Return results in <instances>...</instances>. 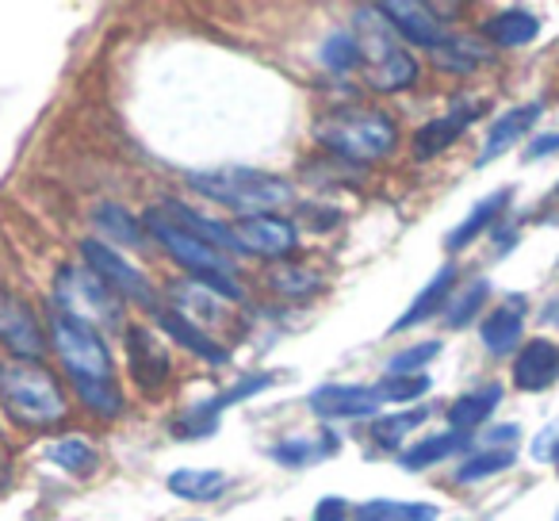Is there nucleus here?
Returning a JSON list of instances; mask_svg holds the SVG:
<instances>
[{"instance_id": "8", "label": "nucleus", "mask_w": 559, "mask_h": 521, "mask_svg": "<svg viewBox=\"0 0 559 521\" xmlns=\"http://www.w3.org/2000/svg\"><path fill=\"white\" fill-rule=\"evenodd\" d=\"M81 257H85V269H93L123 304L157 307V292H154V284H150V276L139 273V269H134L123 253H116L108 241L85 238L81 241Z\"/></svg>"}, {"instance_id": "29", "label": "nucleus", "mask_w": 559, "mask_h": 521, "mask_svg": "<svg viewBox=\"0 0 559 521\" xmlns=\"http://www.w3.org/2000/svg\"><path fill=\"white\" fill-rule=\"evenodd\" d=\"M96 226H100L111 241H119V246H127V249L146 246V234H142L139 218L127 208H119V203H100V208H96Z\"/></svg>"}, {"instance_id": "41", "label": "nucleus", "mask_w": 559, "mask_h": 521, "mask_svg": "<svg viewBox=\"0 0 559 521\" xmlns=\"http://www.w3.org/2000/svg\"><path fill=\"white\" fill-rule=\"evenodd\" d=\"M548 154H559V131L556 134H540V139H533L525 146L528 162H536V157H548Z\"/></svg>"}, {"instance_id": "36", "label": "nucleus", "mask_w": 559, "mask_h": 521, "mask_svg": "<svg viewBox=\"0 0 559 521\" xmlns=\"http://www.w3.org/2000/svg\"><path fill=\"white\" fill-rule=\"evenodd\" d=\"M81 395V403L96 414V418H119L123 414V395L116 383H73Z\"/></svg>"}, {"instance_id": "21", "label": "nucleus", "mask_w": 559, "mask_h": 521, "mask_svg": "<svg viewBox=\"0 0 559 521\" xmlns=\"http://www.w3.org/2000/svg\"><path fill=\"white\" fill-rule=\"evenodd\" d=\"M342 449V437L337 434H304V437H288V441H276L272 445V460L284 467H311V464H322L330 460L334 452Z\"/></svg>"}, {"instance_id": "32", "label": "nucleus", "mask_w": 559, "mask_h": 521, "mask_svg": "<svg viewBox=\"0 0 559 521\" xmlns=\"http://www.w3.org/2000/svg\"><path fill=\"white\" fill-rule=\"evenodd\" d=\"M487 296H490V281H472L464 292H456V296L449 299V307H444V327L449 330H464L467 322H475V315L487 307Z\"/></svg>"}, {"instance_id": "45", "label": "nucleus", "mask_w": 559, "mask_h": 521, "mask_svg": "<svg viewBox=\"0 0 559 521\" xmlns=\"http://www.w3.org/2000/svg\"><path fill=\"white\" fill-rule=\"evenodd\" d=\"M556 521H559V518H556Z\"/></svg>"}, {"instance_id": "14", "label": "nucleus", "mask_w": 559, "mask_h": 521, "mask_svg": "<svg viewBox=\"0 0 559 521\" xmlns=\"http://www.w3.org/2000/svg\"><path fill=\"white\" fill-rule=\"evenodd\" d=\"M311 411L319 418H376L383 406L380 388H365V383H326V388L311 391Z\"/></svg>"}, {"instance_id": "37", "label": "nucleus", "mask_w": 559, "mask_h": 521, "mask_svg": "<svg viewBox=\"0 0 559 521\" xmlns=\"http://www.w3.org/2000/svg\"><path fill=\"white\" fill-rule=\"evenodd\" d=\"M437 353H441V342H418L411 345V350L395 353L388 365V376H421V368L429 365V360H437Z\"/></svg>"}, {"instance_id": "25", "label": "nucleus", "mask_w": 559, "mask_h": 521, "mask_svg": "<svg viewBox=\"0 0 559 521\" xmlns=\"http://www.w3.org/2000/svg\"><path fill=\"white\" fill-rule=\"evenodd\" d=\"M498 403H502V383H483V388H475V391H464V395L449 406L452 429L467 434V429L483 426V422L498 411Z\"/></svg>"}, {"instance_id": "3", "label": "nucleus", "mask_w": 559, "mask_h": 521, "mask_svg": "<svg viewBox=\"0 0 559 521\" xmlns=\"http://www.w3.org/2000/svg\"><path fill=\"white\" fill-rule=\"evenodd\" d=\"M357 47L365 58V78L372 93H403L418 81V62L403 47L395 27L380 16V9L357 12Z\"/></svg>"}, {"instance_id": "5", "label": "nucleus", "mask_w": 559, "mask_h": 521, "mask_svg": "<svg viewBox=\"0 0 559 521\" xmlns=\"http://www.w3.org/2000/svg\"><path fill=\"white\" fill-rule=\"evenodd\" d=\"M319 142L357 165L383 162L399 146V127L376 108H345L319 123Z\"/></svg>"}, {"instance_id": "23", "label": "nucleus", "mask_w": 559, "mask_h": 521, "mask_svg": "<svg viewBox=\"0 0 559 521\" xmlns=\"http://www.w3.org/2000/svg\"><path fill=\"white\" fill-rule=\"evenodd\" d=\"M483 35H487L495 47L513 50V47H525V43H533L536 35H540V20L525 9H506L483 24Z\"/></svg>"}, {"instance_id": "38", "label": "nucleus", "mask_w": 559, "mask_h": 521, "mask_svg": "<svg viewBox=\"0 0 559 521\" xmlns=\"http://www.w3.org/2000/svg\"><path fill=\"white\" fill-rule=\"evenodd\" d=\"M383 395V403H414L429 391V376H388L383 383H376Z\"/></svg>"}, {"instance_id": "1", "label": "nucleus", "mask_w": 559, "mask_h": 521, "mask_svg": "<svg viewBox=\"0 0 559 521\" xmlns=\"http://www.w3.org/2000/svg\"><path fill=\"white\" fill-rule=\"evenodd\" d=\"M0 406L16 426L27 429H50L66 418L58 376L32 360H0Z\"/></svg>"}, {"instance_id": "15", "label": "nucleus", "mask_w": 559, "mask_h": 521, "mask_svg": "<svg viewBox=\"0 0 559 521\" xmlns=\"http://www.w3.org/2000/svg\"><path fill=\"white\" fill-rule=\"evenodd\" d=\"M479 116H483V104L479 100H464V104H456L452 111H444V116L429 119V123L414 134V157H418V162H429L433 154L449 150L452 142H456Z\"/></svg>"}, {"instance_id": "9", "label": "nucleus", "mask_w": 559, "mask_h": 521, "mask_svg": "<svg viewBox=\"0 0 559 521\" xmlns=\"http://www.w3.org/2000/svg\"><path fill=\"white\" fill-rule=\"evenodd\" d=\"M0 345L16 360H32V365H43V353H47V338L35 311L9 292H0Z\"/></svg>"}, {"instance_id": "31", "label": "nucleus", "mask_w": 559, "mask_h": 521, "mask_svg": "<svg viewBox=\"0 0 559 521\" xmlns=\"http://www.w3.org/2000/svg\"><path fill=\"white\" fill-rule=\"evenodd\" d=\"M426 418H429L426 406H414V411L388 414V418H376V422H372V441L380 445V449L395 452V449H403L406 434H414V429H418Z\"/></svg>"}, {"instance_id": "10", "label": "nucleus", "mask_w": 559, "mask_h": 521, "mask_svg": "<svg viewBox=\"0 0 559 521\" xmlns=\"http://www.w3.org/2000/svg\"><path fill=\"white\" fill-rule=\"evenodd\" d=\"M269 383H276V376H272V372L246 376V380L234 383V388L223 391V395H211V399H203V403L188 406V411L180 414L177 422H173V434H177V437H207V434H215V429H218V414H223L226 406L241 403V399L261 395Z\"/></svg>"}, {"instance_id": "7", "label": "nucleus", "mask_w": 559, "mask_h": 521, "mask_svg": "<svg viewBox=\"0 0 559 521\" xmlns=\"http://www.w3.org/2000/svg\"><path fill=\"white\" fill-rule=\"evenodd\" d=\"M58 311L85 327H123V299L93 273V269H58L55 276Z\"/></svg>"}, {"instance_id": "28", "label": "nucleus", "mask_w": 559, "mask_h": 521, "mask_svg": "<svg viewBox=\"0 0 559 521\" xmlns=\"http://www.w3.org/2000/svg\"><path fill=\"white\" fill-rule=\"evenodd\" d=\"M456 449H467V434L449 429V434H437V437L418 441L414 449H406L399 460H403V467H411V472H421V467H433V464H441V460H449Z\"/></svg>"}, {"instance_id": "22", "label": "nucleus", "mask_w": 559, "mask_h": 521, "mask_svg": "<svg viewBox=\"0 0 559 521\" xmlns=\"http://www.w3.org/2000/svg\"><path fill=\"white\" fill-rule=\"evenodd\" d=\"M510 200H513V188H498L495 196L479 200V203L472 208V215H467L464 223H460L456 230H452L449 238H444V249H449V253H460L464 246H472V241L479 238V234H487L490 226L498 223V215H502L506 203H510Z\"/></svg>"}, {"instance_id": "43", "label": "nucleus", "mask_w": 559, "mask_h": 521, "mask_svg": "<svg viewBox=\"0 0 559 521\" xmlns=\"http://www.w3.org/2000/svg\"><path fill=\"white\" fill-rule=\"evenodd\" d=\"M551 464H556V472H559V445L551 449Z\"/></svg>"}, {"instance_id": "24", "label": "nucleus", "mask_w": 559, "mask_h": 521, "mask_svg": "<svg viewBox=\"0 0 559 521\" xmlns=\"http://www.w3.org/2000/svg\"><path fill=\"white\" fill-rule=\"evenodd\" d=\"M162 215H165V218H173L177 226H185V230H188V234H195V238H203L207 246L223 249V253H238V241H234V230H230V226L215 223V218L200 215V211H188L185 203H177V200H165Z\"/></svg>"}, {"instance_id": "44", "label": "nucleus", "mask_w": 559, "mask_h": 521, "mask_svg": "<svg viewBox=\"0 0 559 521\" xmlns=\"http://www.w3.org/2000/svg\"><path fill=\"white\" fill-rule=\"evenodd\" d=\"M556 192H559V188H556Z\"/></svg>"}, {"instance_id": "33", "label": "nucleus", "mask_w": 559, "mask_h": 521, "mask_svg": "<svg viewBox=\"0 0 559 521\" xmlns=\"http://www.w3.org/2000/svg\"><path fill=\"white\" fill-rule=\"evenodd\" d=\"M319 62L326 66L330 73H353V70H360L365 66V58H360V47H357V35L353 32H334V35H326V43H322V50H319Z\"/></svg>"}, {"instance_id": "12", "label": "nucleus", "mask_w": 559, "mask_h": 521, "mask_svg": "<svg viewBox=\"0 0 559 521\" xmlns=\"http://www.w3.org/2000/svg\"><path fill=\"white\" fill-rule=\"evenodd\" d=\"M234 241H238V253H253V257H288L296 253L299 234L288 218L280 215H249L238 218L230 226Z\"/></svg>"}, {"instance_id": "34", "label": "nucleus", "mask_w": 559, "mask_h": 521, "mask_svg": "<svg viewBox=\"0 0 559 521\" xmlns=\"http://www.w3.org/2000/svg\"><path fill=\"white\" fill-rule=\"evenodd\" d=\"M513 464H518V452L513 449H479L460 464L456 479L460 483H479V479H490V475L506 472V467H513Z\"/></svg>"}, {"instance_id": "19", "label": "nucleus", "mask_w": 559, "mask_h": 521, "mask_svg": "<svg viewBox=\"0 0 559 521\" xmlns=\"http://www.w3.org/2000/svg\"><path fill=\"white\" fill-rule=\"evenodd\" d=\"M536 119H540V104H521V108L502 111V116L490 123L487 146H483V154L475 157V165H490L495 157H502L506 150L513 146V142H521L528 131H533Z\"/></svg>"}, {"instance_id": "17", "label": "nucleus", "mask_w": 559, "mask_h": 521, "mask_svg": "<svg viewBox=\"0 0 559 521\" xmlns=\"http://www.w3.org/2000/svg\"><path fill=\"white\" fill-rule=\"evenodd\" d=\"M525 311H528V299L525 296H506L495 311L483 319L479 334L483 345H487L495 357H506V353L518 350L521 342V327H525Z\"/></svg>"}, {"instance_id": "40", "label": "nucleus", "mask_w": 559, "mask_h": 521, "mask_svg": "<svg viewBox=\"0 0 559 521\" xmlns=\"http://www.w3.org/2000/svg\"><path fill=\"white\" fill-rule=\"evenodd\" d=\"M311 521H349V506H345V498H319V506H314Z\"/></svg>"}, {"instance_id": "4", "label": "nucleus", "mask_w": 559, "mask_h": 521, "mask_svg": "<svg viewBox=\"0 0 559 521\" xmlns=\"http://www.w3.org/2000/svg\"><path fill=\"white\" fill-rule=\"evenodd\" d=\"M146 230L169 249V257L177 265H185L192 273V281H200L203 288H211L223 299H241V284L234 281V261L230 253L207 246L203 238L188 234L185 226H177L173 218H165L162 211H150L146 215Z\"/></svg>"}, {"instance_id": "42", "label": "nucleus", "mask_w": 559, "mask_h": 521, "mask_svg": "<svg viewBox=\"0 0 559 521\" xmlns=\"http://www.w3.org/2000/svg\"><path fill=\"white\" fill-rule=\"evenodd\" d=\"M521 437V426H490L487 434H483V441L495 445V449H502L506 441H518Z\"/></svg>"}, {"instance_id": "26", "label": "nucleus", "mask_w": 559, "mask_h": 521, "mask_svg": "<svg viewBox=\"0 0 559 521\" xmlns=\"http://www.w3.org/2000/svg\"><path fill=\"white\" fill-rule=\"evenodd\" d=\"M165 483H169L173 495L188 498V502H215L230 487V479L223 472H215V467H177Z\"/></svg>"}, {"instance_id": "20", "label": "nucleus", "mask_w": 559, "mask_h": 521, "mask_svg": "<svg viewBox=\"0 0 559 521\" xmlns=\"http://www.w3.org/2000/svg\"><path fill=\"white\" fill-rule=\"evenodd\" d=\"M452 296H456V265H444L441 273H437L433 281H429L426 288H421L418 296H414L411 311L399 315V322L391 327V334L418 327V322H429L433 315H444V307H449Z\"/></svg>"}, {"instance_id": "11", "label": "nucleus", "mask_w": 559, "mask_h": 521, "mask_svg": "<svg viewBox=\"0 0 559 521\" xmlns=\"http://www.w3.org/2000/svg\"><path fill=\"white\" fill-rule=\"evenodd\" d=\"M376 9H380V16L395 27L399 39L414 43V47H426L429 55L449 39L444 20L437 16V9H429V4H418V0H383V4H376Z\"/></svg>"}, {"instance_id": "39", "label": "nucleus", "mask_w": 559, "mask_h": 521, "mask_svg": "<svg viewBox=\"0 0 559 521\" xmlns=\"http://www.w3.org/2000/svg\"><path fill=\"white\" fill-rule=\"evenodd\" d=\"M319 284L322 276L311 273V269H280V273H272V288L280 296H311Z\"/></svg>"}, {"instance_id": "2", "label": "nucleus", "mask_w": 559, "mask_h": 521, "mask_svg": "<svg viewBox=\"0 0 559 521\" xmlns=\"http://www.w3.org/2000/svg\"><path fill=\"white\" fill-rule=\"evenodd\" d=\"M188 185L207 200L238 211L241 218L249 215H272L276 208L296 200V188L276 173L261 169H200L188 173Z\"/></svg>"}, {"instance_id": "27", "label": "nucleus", "mask_w": 559, "mask_h": 521, "mask_svg": "<svg viewBox=\"0 0 559 521\" xmlns=\"http://www.w3.org/2000/svg\"><path fill=\"white\" fill-rule=\"evenodd\" d=\"M441 510L433 502H406V498H372L357 506L353 521H437Z\"/></svg>"}, {"instance_id": "13", "label": "nucleus", "mask_w": 559, "mask_h": 521, "mask_svg": "<svg viewBox=\"0 0 559 521\" xmlns=\"http://www.w3.org/2000/svg\"><path fill=\"white\" fill-rule=\"evenodd\" d=\"M127 368H131V380L142 391H162V383L169 380L173 360L169 350L162 345V338L150 327H127Z\"/></svg>"}, {"instance_id": "35", "label": "nucleus", "mask_w": 559, "mask_h": 521, "mask_svg": "<svg viewBox=\"0 0 559 521\" xmlns=\"http://www.w3.org/2000/svg\"><path fill=\"white\" fill-rule=\"evenodd\" d=\"M47 457L55 460L58 467H66L70 475H88L100 460H96V449L85 441V437H62L47 449Z\"/></svg>"}, {"instance_id": "30", "label": "nucleus", "mask_w": 559, "mask_h": 521, "mask_svg": "<svg viewBox=\"0 0 559 521\" xmlns=\"http://www.w3.org/2000/svg\"><path fill=\"white\" fill-rule=\"evenodd\" d=\"M487 62V50H483L479 39H444L441 47L433 50V66H441V70L449 73H472L479 70V66Z\"/></svg>"}, {"instance_id": "6", "label": "nucleus", "mask_w": 559, "mask_h": 521, "mask_svg": "<svg viewBox=\"0 0 559 521\" xmlns=\"http://www.w3.org/2000/svg\"><path fill=\"white\" fill-rule=\"evenodd\" d=\"M50 345H55V353L62 357L66 372L73 376V383H116L111 353L93 327L55 311L50 315Z\"/></svg>"}, {"instance_id": "16", "label": "nucleus", "mask_w": 559, "mask_h": 521, "mask_svg": "<svg viewBox=\"0 0 559 521\" xmlns=\"http://www.w3.org/2000/svg\"><path fill=\"white\" fill-rule=\"evenodd\" d=\"M559 380V345L548 338H533L525 342V350L513 357V388L518 391H548Z\"/></svg>"}, {"instance_id": "18", "label": "nucleus", "mask_w": 559, "mask_h": 521, "mask_svg": "<svg viewBox=\"0 0 559 521\" xmlns=\"http://www.w3.org/2000/svg\"><path fill=\"white\" fill-rule=\"evenodd\" d=\"M157 327H162L165 334H169L177 345H185L188 353H195L200 360H207V365H226V360H230L226 345H218L215 338L207 334V330L195 327V322L188 319L185 311H173V307H157Z\"/></svg>"}]
</instances>
